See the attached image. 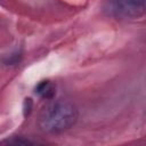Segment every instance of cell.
Returning <instances> with one entry per match:
<instances>
[{
	"label": "cell",
	"instance_id": "cell-1",
	"mask_svg": "<svg viewBox=\"0 0 146 146\" xmlns=\"http://www.w3.org/2000/svg\"><path fill=\"white\" fill-rule=\"evenodd\" d=\"M78 120L76 107L66 100L49 104L39 116V127L48 133H59L68 130Z\"/></svg>",
	"mask_w": 146,
	"mask_h": 146
},
{
	"label": "cell",
	"instance_id": "cell-3",
	"mask_svg": "<svg viewBox=\"0 0 146 146\" xmlns=\"http://www.w3.org/2000/svg\"><path fill=\"white\" fill-rule=\"evenodd\" d=\"M55 84L48 80L46 81H41L40 83H38V86L35 87V94L39 95L42 98L46 99H50L54 97L55 95Z\"/></svg>",
	"mask_w": 146,
	"mask_h": 146
},
{
	"label": "cell",
	"instance_id": "cell-2",
	"mask_svg": "<svg viewBox=\"0 0 146 146\" xmlns=\"http://www.w3.org/2000/svg\"><path fill=\"white\" fill-rule=\"evenodd\" d=\"M110 10L119 18H137L145 13V0H112Z\"/></svg>",
	"mask_w": 146,
	"mask_h": 146
}]
</instances>
